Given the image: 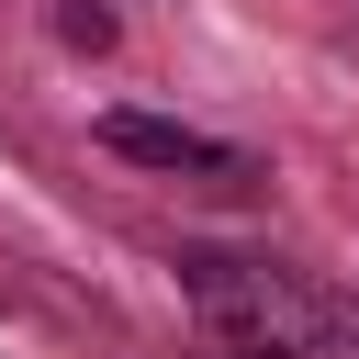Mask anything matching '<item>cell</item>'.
<instances>
[{
	"label": "cell",
	"instance_id": "cell-2",
	"mask_svg": "<svg viewBox=\"0 0 359 359\" xmlns=\"http://www.w3.org/2000/svg\"><path fill=\"white\" fill-rule=\"evenodd\" d=\"M101 146H112V157H135V168L202 180V191H247V180H258V157H247V146L191 135V123H168V112H101Z\"/></svg>",
	"mask_w": 359,
	"mask_h": 359
},
{
	"label": "cell",
	"instance_id": "cell-1",
	"mask_svg": "<svg viewBox=\"0 0 359 359\" xmlns=\"http://www.w3.org/2000/svg\"><path fill=\"white\" fill-rule=\"evenodd\" d=\"M180 292L224 359H359V292H325L314 269L180 247Z\"/></svg>",
	"mask_w": 359,
	"mask_h": 359
},
{
	"label": "cell",
	"instance_id": "cell-3",
	"mask_svg": "<svg viewBox=\"0 0 359 359\" xmlns=\"http://www.w3.org/2000/svg\"><path fill=\"white\" fill-rule=\"evenodd\" d=\"M56 34H67V45H90V56H101V45H112V11H101V0H67V11H56Z\"/></svg>",
	"mask_w": 359,
	"mask_h": 359
},
{
	"label": "cell",
	"instance_id": "cell-4",
	"mask_svg": "<svg viewBox=\"0 0 359 359\" xmlns=\"http://www.w3.org/2000/svg\"><path fill=\"white\" fill-rule=\"evenodd\" d=\"M213 359H224V348H213Z\"/></svg>",
	"mask_w": 359,
	"mask_h": 359
}]
</instances>
